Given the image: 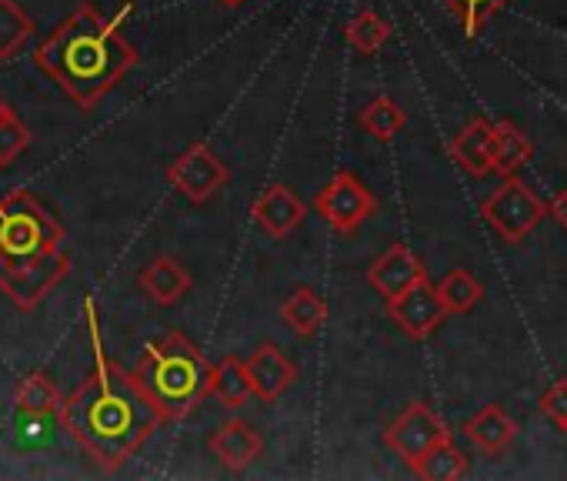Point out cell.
I'll return each mask as SVG.
<instances>
[{"mask_svg":"<svg viewBox=\"0 0 567 481\" xmlns=\"http://www.w3.org/2000/svg\"><path fill=\"white\" fill-rule=\"evenodd\" d=\"M164 418L134 381L97 348L94 375L64 398V431L107 471L134 458Z\"/></svg>","mask_w":567,"mask_h":481,"instance_id":"cell-1","label":"cell"},{"mask_svg":"<svg viewBox=\"0 0 567 481\" xmlns=\"http://www.w3.org/2000/svg\"><path fill=\"white\" fill-rule=\"evenodd\" d=\"M34 64L81 111H94L137 64V51L117 34V21H107L97 8H81L38 44Z\"/></svg>","mask_w":567,"mask_h":481,"instance_id":"cell-2","label":"cell"},{"mask_svg":"<svg viewBox=\"0 0 567 481\" xmlns=\"http://www.w3.org/2000/svg\"><path fill=\"white\" fill-rule=\"evenodd\" d=\"M131 375L164 421H181L210 395L214 365L181 331H171L144 348Z\"/></svg>","mask_w":567,"mask_h":481,"instance_id":"cell-3","label":"cell"},{"mask_svg":"<svg viewBox=\"0 0 567 481\" xmlns=\"http://www.w3.org/2000/svg\"><path fill=\"white\" fill-rule=\"evenodd\" d=\"M64 248V227L28 191L0 201V258H41Z\"/></svg>","mask_w":567,"mask_h":481,"instance_id":"cell-4","label":"cell"},{"mask_svg":"<svg viewBox=\"0 0 567 481\" xmlns=\"http://www.w3.org/2000/svg\"><path fill=\"white\" fill-rule=\"evenodd\" d=\"M68 268H71L68 248L41 258H0V291L21 311H31L64 282Z\"/></svg>","mask_w":567,"mask_h":481,"instance_id":"cell-5","label":"cell"},{"mask_svg":"<svg viewBox=\"0 0 567 481\" xmlns=\"http://www.w3.org/2000/svg\"><path fill=\"white\" fill-rule=\"evenodd\" d=\"M481 214L487 217V224L507 240V245H520V240L544 221L547 204L537 197V191H530L524 181H517L514 174L504 177V184L481 204Z\"/></svg>","mask_w":567,"mask_h":481,"instance_id":"cell-6","label":"cell"},{"mask_svg":"<svg viewBox=\"0 0 567 481\" xmlns=\"http://www.w3.org/2000/svg\"><path fill=\"white\" fill-rule=\"evenodd\" d=\"M315 211L321 214V221H324L331 231H338V234H354V231L378 211V197L358 181V174H351V171H334V177L318 191Z\"/></svg>","mask_w":567,"mask_h":481,"instance_id":"cell-7","label":"cell"},{"mask_svg":"<svg viewBox=\"0 0 567 481\" xmlns=\"http://www.w3.org/2000/svg\"><path fill=\"white\" fill-rule=\"evenodd\" d=\"M447 434H451L447 424L441 421V415H437L431 405L411 401V405L384 428V444H388L398 458H404L411 468H417L421 458H424L437 441H444Z\"/></svg>","mask_w":567,"mask_h":481,"instance_id":"cell-8","label":"cell"},{"mask_svg":"<svg viewBox=\"0 0 567 481\" xmlns=\"http://www.w3.org/2000/svg\"><path fill=\"white\" fill-rule=\"evenodd\" d=\"M167 181H171V187L181 191L190 204H204V201H210L217 191L227 187L230 171H227V164H224L204 141H197V144H190V147L167 167Z\"/></svg>","mask_w":567,"mask_h":481,"instance_id":"cell-9","label":"cell"},{"mask_svg":"<svg viewBox=\"0 0 567 481\" xmlns=\"http://www.w3.org/2000/svg\"><path fill=\"white\" fill-rule=\"evenodd\" d=\"M388 315H391V321H394L408 338L427 341V338L437 331V325L447 318V308H444V301H441V295H437V285H431V282L424 278V282H417L411 291H404L401 298L388 301Z\"/></svg>","mask_w":567,"mask_h":481,"instance_id":"cell-10","label":"cell"},{"mask_svg":"<svg viewBox=\"0 0 567 481\" xmlns=\"http://www.w3.org/2000/svg\"><path fill=\"white\" fill-rule=\"evenodd\" d=\"M250 217L260 224V231H267L270 237L280 240L301 227V221L308 217V204L288 184H270L254 197Z\"/></svg>","mask_w":567,"mask_h":481,"instance_id":"cell-11","label":"cell"},{"mask_svg":"<svg viewBox=\"0 0 567 481\" xmlns=\"http://www.w3.org/2000/svg\"><path fill=\"white\" fill-rule=\"evenodd\" d=\"M427 272L421 265V258L404 248V245H391L371 268H368V285L384 298V301H394L401 298L404 291H411L417 282H424Z\"/></svg>","mask_w":567,"mask_h":481,"instance_id":"cell-12","label":"cell"},{"mask_svg":"<svg viewBox=\"0 0 567 481\" xmlns=\"http://www.w3.org/2000/svg\"><path fill=\"white\" fill-rule=\"evenodd\" d=\"M207 448H210V454H214L224 468L244 471L247 464H254V461L260 458L264 438H260V431L250 428L247 421L230 418V421H224V424H217V428L210 431Z\"/></svg>","mask_w":567,"mask_h":481,"instance_id":"cell-13","label":"cell"},{"mask_svg":"<svg viewBox=\"0 0 567 481\" xmlns=\"http://www.w3.org/2000/svg\"><path fill=\"white\" fill-rule=\"evenodd\" d=\"M247 375L254 385V395L264 401H277L284 391H288L298 381V365L288 361L277 345H260L250 358H247Z\"/></svg>","mask_w":567,"mask_h":481,"instance_id":"cell-14","label":"cell"},{"mask_svg":"<svg viewBox=\"0 0 567 481\" xmlns=\"http://www.w3.org/2000/svg\"><path fill=\"white\" fill-rule=\"evenodd\" d=\"M494 124L484 117H471L447 144L451 157L471 174V177H484L494 171Z\"/></svg>","mask_w":567,"mask_h":481,"instance_id":"cell-15","label":"cell"},{"mask_svg":"<svg viewBox=\"0 0 567 481\" xmlns=\"http://www.w3.org/2000/svg\"><path fill=\"white\" fill-rule=\"evenodd\" d=\"M141 288H144V295L154 301V305H177L187 291H190V285H194V278H190V272L177 262V258H171V255H161V258H154L144 272H141Z\"/></svg>","mask_w":567,"mask_h":481,"instance_id":"cell-16","label":"cell"},{"mask_svg":"<svg viewBox=\"0 0 567 481\" xmlns=\"http://www.w3.org/2000/svg\"><path fill=\"white\" fill-rule=\"evenodd\" d=\"M461 431H464L484 454H501V451L514 441L517 424L504 415L501 405H484L474 418L464 421Z\"/></svg>","mask_w":567,"mask_h":481,"instance_id":"cell-17","label":"cell"},{"mask_svg":"<svg viewBox=\"0 0 567 481\" xmlns=\"http://www.w3.org/2000/svg\"><path fill=\"white\" fill-rule=\"evenodd\" d=\"M280 318H284V325H288L298 338H311L328 321V301L315 288L301 285V288H295L288 298H284Z\"/></svg>","mask_w":567,"mask_h":481,"instance_id":"cell-18","label":"cell"},{"mask_svg":"<svg viewBox=\"0 0 567 481\" xmlns=\"http://www.w3.org/2000/svg\"><path fill=\"white\" fill-rule=\"evenodd\" d=\"M210 395H214L224 408H230V411L244 408V405L250 401V395H254V385H250V375H247V361H240L237 355H224V358L214 365Z\"/></svg>","mask_w":567,"mask_h":481,"instance_id":"cell-19","label":"cell"},{"mask_svg":"<svg viewBox=\"0 0 567 481\" xmlns=\"http://www.w3.org/2000/svg\"><path fill=\"white\" fill-rule=\"evenodd\" d=\"M18 415H44V418H64V398L61 391L51 385L48 375H31L21 381L18 395H14Z\"/></svg>","mask_w":567,"mask_h":481,"instance_id":"cell-20","label":"cell"},{"mask_svg":"<svg viewBox=\"0 0 567 481\" xmlns=\"http://www.w3.org/2000/svg\"><path fill=\"white\" fill-rule=\"evenodd\" d=\"M494 131H497V137H494V171L501 177H511L530 161V141L511 121H497Z\"/></svg>","mask_w":567,"mask_h":481,"instance_id":"cell-21","label":"cell"},{"mask_svg":"<svg viewBox=\"0 0 567 481\" xmlns=\"http://www.w3.org/2000/svg\"><path fill=\"white\" fill-rule=\"evenodd\" d=\"M417 478H431V481H451V478H464L467 474V454L454 444V438L447 434L444 441H437L421 464L414 468Z\"/></svg>","mask_w":567,"mask_h":481,"instance_id":"cell-22","label":"cell"},{"mask_svg":"<svg viewBox=\"0 0 567 481\" xmlns=\"http://www.w3.org/2000/svg\"><path fill=\"white\" fill-rule=\"evenodd\" d=\"M34 34V21L18 0H0V61H11Z\"/></svg>","mask_w":567,"mask_h":481,"instance_id":"cell-23","label":"cell"},{"mask_svg":"<svg viewBox=\"0 0 567 481\" xmlns=\"http://www.w3.org/2000/svg\"><path fill=\"white\" fill-rule=\"evenodd\" d=\"M344 38H348V44H351L354 51H361V54H378V51L388 44V38H391V24H388L384 18H378L371 8H361V11L348 21Z\"/></svg>","mask_w":567,"mask_h":481,"instance_id":"cell-24","label":"cell"},{"mask_svg":"<svg viewBox=\"0 0 567 481\" xmlns=\"http://www.w3.org/2000/svg\"><path fill=\"white\" fill-rule=\"evenodd\" d=\"M358 121H361V127H364L371 137H378V141H391L394 134H401V131H404L408 114L401 111V104H398V101H391V98H378V101H371V104L358 114Z\"/></svg>","mask_w":567,"mask_h":481,"instance_id":"cell-25","label":"cell"},{"mask_svg":"<svg viewBox=\"0 0 567 481\" xmlns=\"http://www.w3.org/2000/svg\"><path fill=\"white\" fill-rule=\"evenodd\" d=\"M437 295H441L447 315H464V311H471V308L484 298V285H481L471 272L457 268V272H451V275L437 285Z\"/></svg>","mask_w":567,"mask_h":481,"instance_id":"cell-26","label":"cell"},{"mask_svg":"<svg viewBox=\"0 0 567 481\" xmlns=\"http://www.w3.org/2000/svg\"><path fill=\"white\" fill-rule=\"evenodd\" d=\"M441 4L461 21L464 34L474 41V38H481V34L487 31L491 18H494L497 11H504V8L511 4V0H441Z\"/></svg>","mask_w":567,"mask_h":481,"instance_id":"cell-27","label":"cell"},{"mask_svg":"<svg viewBox=\"0 0 567 481\" xmlns=\"http://www.w3.org/2000/svg\"><path fill=\"white\" fill-rule=\"evenodd\" d=\"M31 144V131L11 114L4 124H0V167H8L11 161H18Z\"/></svg>","mask_w":567,"mask_h":481,"instance_id":"cell-28","label":"cell"},{"mask_svg":"<svg viewBox=\"0 0 567 481\" xmlns=\"http://www.w3.org/2000/svg\"><path fill=\"white\" fill-rule=\"evenodd\" d=\"M540 411L554 421V424H567V378L554 381L544 395H540Z\"/></svg>","mask_w":567,"mask_h":481,"instance_id":"cell-29","label":"cell"},{"mask_svg":"<svg viewBox=\"0 0 567 481\" xmlns=\"http://www.w3.org/2000/svg\"><path fill=\"white\" fill-rule=\"evenodd\" d=\"M547 211H550V217H554L560 227H567V187H564V191L547 204Z\"/></svg>","mask_w":567,"mask_h":481,"instance_id":"cell-30","label":"cell"},{"mask_svg":"<svg viewBox=\"0 0 567 481\" xmlns=\"http://www.w3.org/2000/svg\"><path fill=\"white\" fill-rule=\"evenodd\" d=\"M8 117H11V108H8L4 101H0V124H4Z\"/></svg>","mask_w":567,"mask_h":481,"instance_id":"cell-31","label":"cell"},{"mask_svg":"<svg viewBox=\"0 0 567 481\" xmlns=\"http://www.w3.org/2000/svg\"><path fill=\"white\" fill-rule=\"evenodd\" d=\"M217 4H224V8H240L244 0H217Z\"/></svg>","mask_w":567,"mask_h":481,"instance_id":"cell-32","label":"cell"},{"mask_svg":"<svg viewBox=\"0 0 567 481\" xmlns=\"http://www.w3.org/2000/svg\"><path fill=\"white\" fill-rule=\"evenodd\" d=\"M564 434H567V424H564Z\"/></svg>","mask_w":567,"mask_h":481,"instance_id":"cell-33","label":"cell"}]
</instances>
